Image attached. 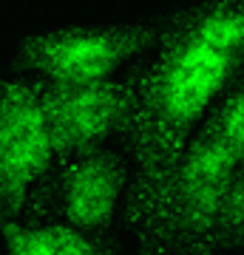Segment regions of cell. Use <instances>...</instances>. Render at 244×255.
<instances>
[{"instance_id":"1","label":"cell","mask_w":244,"mask_h":255,"mask_svg":"<svg viewBox=\"0 0 244 255\" xmlns=\"http://www.w3.org/2000/svg\"><path fill=\"white\" fill-rule=\"evenodd\" d=\"M244 71V0H205L185 14L136 91L139 176H162Z\"/></svg>"},{"instance_id":"2","label":"cell","mask_w":244,"mask_h":255,"mask_svg":"<svg viewBox=\"0 0 244 255\" xmlns=\"http://www.w3.org/2000/svg\"><path fill=\"white\" fill-rule=\"evenodd\" d=\"M57 145L43 94L28 82L0 88V201L20 207L43 182Z\"/></svg>"},{"instance_id":"3","label":"cell","mask_w":244,"mask_h":255,"mask_svg":"<svg viewBox=\"0 0 244 255\" xmlns=\"http://www.w3.org/2000/svg\"><path fill=\"white\" fill-rule=\"evenodd\" d=\"M145 46V31L119 28H65L34 40L28 60L51 85H82L111 80Z\"/></svg>"},{"instance_id":"4","label":"cell","mask_w":244,"mask_h":255,"mask_svg":"<svg viewBox=\"0 0 244 255\" xmlns=\"http://www.w3.org/2000/svg\"><path fill=\"white\" fill-rule=\"evenodd\" d=\"M60 156L100 147L134 117L136 94L122 82L100 80L82 85H51L43 94Z\"/></svg>"},{"instance_id":"5","label":"cell","mask_w":244,"mask_h":255,"mask_svg":"<svg viewBox=\"0 0 244 255\" xmlns=\"http://www.w3.org/2000/svg\"><path fill=\"white\" fill-rule=\"evenodd\" d=\"M128 176L125 167L111 153L94 147L74 153L60 176L57 204L63 213V224L105 238L122 210H128Z\"/></svg>"},{"instance_id":"6","label":"cell","mask_w":244,"mask_h":255,"mask_svg":"<svg viewBox=\"0 0 244 255\" xmlns=\"http://www.w3.org/2000/svg\"><path fill=\"white\" fill-rule=\"evenodd\" d=\"M9 255H114L102 238L80 233L68 224H37V227H9L6 233Z\"/></svg>"},{"instance_id":"7","label":"cell","mask_w":244,"mask_h":255,"mask_svg":"<svg viewBox=\"0 0 244 255\" xmlns=\"http://www.w3.org/2000/svg\"><path fill=\"white\" fill-rule=\"evenodd\" d=\"M202 128L216 142H222L244 167V71L222 94V100L213 105L210 117L205 119Z\"/></svg>"},{"instance_id":"8","label":"cell","mask_w":244,"mask_h":255,"mask_svg":"<svg viewBox=\"0 0 244 255\" xmlns=\"http://www.w3.org/2000/svg\"><path fill=\"white\" fill-rule=\"evenodd\" d=\"M222 253L244 255V167L230 182L222 219Z\"/></svg>"}]
</instances>
